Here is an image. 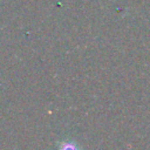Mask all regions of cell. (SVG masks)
<instances>
[{"instance_id":"1","label":"cell","mask_w":150,"mask_h":150,"mask_svg":"<svg viewBox=\"0 0 150 150\" xmlns=\"http://www.w3.org/2000/svg\"><path fill=\"white\" fill-rule=\"evenodd\" d=\"M63 150H76V146L75 145H68V144H66L63 146Z\"/></svg>"}]
</instances>
